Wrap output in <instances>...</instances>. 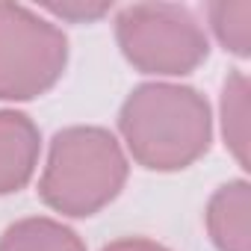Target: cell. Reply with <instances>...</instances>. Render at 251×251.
Returning a JSON list of instances; mask_svg holds the SVG:
<instances>
[{"instance_id": "1", "label": "cell", "mask_w": 251, "mask_h": 251, "mask_svg": "<svg viewBox=\"0 0 251 251\" xmlns=\"http://www.w3.org/2000/svg\"><path fill=\"white\" fill-rule=\"evenodd\" d=\"M118 130L142 169L180 172L210 151L213 112L192 86L142 83L121 103Z\"/></svg>"}, {"instance_id": "2", "label": "cell", "mask_w": 251, "mask_h": 251, "mask_svg": "<svg viewBox=\"0 0 251 251\" xmlns=\"http://www.w3.org/2000/svg\"><path fill=\"white\" fill-rule=\"evenodd\" d=\"M127 172V157L106 127L74 124L50 139L39 198L53 213L86 219L118 198Z\"/></svg>"}, {"instance_id": "3", "label": "cell", "mask_w": 251, "mask_h": 251, "mask_svg": "<svg viewBox=\"0 0 251 251\" xmlns=\"http://www.w3.org/2000/svg\"><path fill=\"white\" fill-rule=\"evenodd\" d=\"M118 48L136 71L157 77L192 74L210 56V39L186 6L133 3L115 18Z\"/></svg>"}, {"instance_id": "4", "label": "cell", "mask_w": 251, "mask_h": 251, "mask_svg": "<svg viewBox=\"0 0 251 251\" xmlns=\"http://www.w3.org/2000/svg\"><path fill=\"white\" fill-rule=\"evenodd\" d=\"M68 65L65 33L21 3H0V100H33Z\"/></svg>"}, {"instance_id": "5", "label": "cell", "mask_w": 251, "mask_h": 251, "mask_svg": "<svg viewBox=\"0 0 251 251\" xmlns=\"http://www.w3.org/2000/svg\"><path fill=\"white\" fill-rule=\"evenodd\" d=\"M42 133L36 121L18 109H0V195L24 189L39 166Z\"/></svg>"}, {"instance_id": "6", "label": "cell", "mask_w": 251, "mask_h": 251, "mask_svg": "<svg viewBox=\"0 0 251 251\" xmlns=\"http://www.w3.org/2000/svg\"><path fill=\"white\" fill-rule=\"evenodd\" d=\"M204 222L219 251H251V186L248 180L222 183L207 201Z\"/></svg>"}, {"instance_id": "7", "label": "cell", "mask_w": 251, "mask_h": 251, "mask_svg": "<svg viewBox=\"0 0 251 251\" xmlns=\"http://www.w3.org/2000/svg\"><path fill=\"white\" fill-rule=\"evenodd\" d=\"M0 251H86V245L68 225L48 216H30L3 230Z\"/></svg>"}, {"instance_id": "8", "label": "cell", "mask_w": 251, "mask_h": 251, "mask_svg": "<svg viewBox=\"0 0 251 251\" xmlns=\"http://www.w3.org/2000/svg\"><path fill=\"white\" fill-rule=\"evenodd\" d=\"M222 136L239 169H248V77L233 71L222 86Z\"/></svg>"}, {"instance_id": "9", "label": "cell", "mask_w": 251, "mask_h": 251, "mask_svg": "<svg viewBox=\"0 0 251 251\" xmlns=\"http://www.w3.org/2000/svg\"><path fill=\"white\" fill-rule=\"evenodd\" d=\"M207 18H210L213 36L219 39L225 50H230L239 59L251 53V0H236V3L219 0V3H210Z\"/></svg>"}, {"instance_id": "10", "label": "cell", "mask_w": 251, "mask_h": 251, "mask_svg": "<svg viewBox=\"0 0 251 251\" xmlns=\"http://www.w3.org/2000/svg\"><path fill=\"white\" fill-rule=\"evenodd\" d=\"M45 9L59 15L62 21H95V18L109 12V3H83V0H74V3H45Z\"/></svg>"}, {"instance_id": "11", "label": "cell", "mask_w": 251, "mask_h": 251, "mask_svg": "<svg viewBox=\"0 0 251 251\" xmlns=\"http://www.w3.org/2000/svg\"><path fill=\"white\" fill-rule=\"evenodd\" d=\"M100 251H172L154 239H145V236H124V239H115L109 245H103Z\"/></svg>"}]
</instances>
